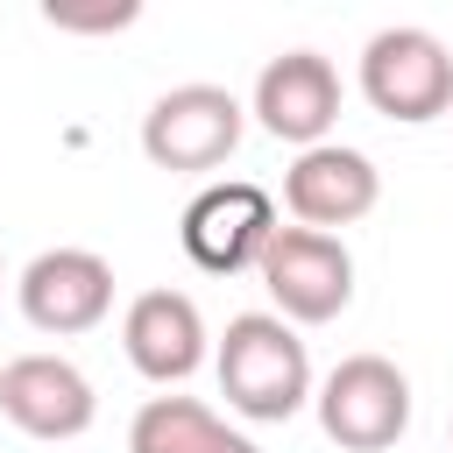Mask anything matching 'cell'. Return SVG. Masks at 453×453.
I'll return each mask as SVG.
<instances>
[{"instance_id":"6da1fadb","label":"cell","mask_w":453,"mask_h":453,"mask_svg":"<svg viewBox=\"0 0 453 453\" xmlns=\"http://www.w3.org/2000/svg\"><path fill=\"white\" fill-rule=\"evenodd\" d=\"M212 375H219L226 411H241L255 425H290L311 403V354H304V340L276 311L226 319V340L212 354Z\"/></svg>"},{"instance_id":"7a4b0ae2","label":"cell","mask_w":453,"mask_h":453,"mask_svg":"<svg viewBox=\"0 0 453 453\" xmlns=\"http://www.w3.org/2000/svg\"><path fill=\"white\" fill-rule=\"evenodd\" d=\"M255 276H262L283 326H326V319H340L354 304V255H347L340 234H311V226L276 219Z\"/></svg>"},{"instance_id":"3957f363","label":"cell","mask_w":453,"mask_h":453,"mask_svg":"<svg viewBox=\"0 0 453 453\" xmlns=\"http://www.w3.org/2000/svg\"><path fill=\"white\" fill-rule=\"evenodd\" d=\"M361 99L382 113V120H403V127H425L439 113H453V57L432 28H375L368 50H361Z\"/></svg>"},{"instance_id":"277c9868","label":"cell","mask_w":453,"mask_h":453,"mask_svg":"<svg viewBox=\"0 0 453 453\" xmlns=\"http://www.w3.org/2000/svg\"><path fill=\"white\" fill-rule=\"evenodd\" d=\"M319 425L340 453H382L411 432V375L382 354H347L319 389Z\"/></svg>"},{"instance_id":"5b68a950","label":"cell","mask_w":453,"mask_h":453,"mask_svg":"<svg viewBox=\"0 0 453 453\" xmlns=\"http://www.w3.org/2000/svg\"><path fill=\"white\" fill-rule=\"evenodd\" d=\"M241 127H248V106L226 85H170L142 113V156L156 170L198 177V170H219L241 149Z\"/></svg>"},{"instance_id":"8992f818","label":"cell","mask_w":453,"mask_h":453,"mask_svg":"<svg viewBox=\"0 0 453 453\" xmlns=\"http://www.w3.org/2000/svg\"><path fill=\"white\" fill-rule=\"evenodd\" d=\"M269 234H276V205H269L262 184H241V177L205 184V191L184 205V219H177V241H184V255H191L205 276H241V269H255L262 248H269Z\"/></svg>"},{"instance_id":"52a82bcc","label":"cell","mask_w":453,"mask_h":453,"mask_svg":"<svg viewBox=\"0 0 453 453\" xmlns=\"http://www.w3.org/2000/svg\"><path fill=\"white\" fill-rule=\"evenodd\" d=\"M14 297H21V319H28L35 333L71 340V333H92V326L113 311V269H106V255H92V248H42V255L21 269Z\"/></svg>"},{"instance_id":"ba28073f","label":"cell","mask_w":453,"mask_h":453,"mask_svg":"<svg viewBox=\"0 0 453 453\" xmlns=\"http://www.w3.org/2000/svg\"><path fill=\"white\" fill-rule=\"evenodd\" d=\"M382 198V170L347 149V142H319V149H297V163L283 170V205L297 226L311 234H333V226H354L368 219Z\"/></svg>"},{"instance_id":"9c48e42d","label":"cell","mask_w":453,"mask_h":453,"mask_svg":"<svg viewBox=\"0 0 453 453\" xmlns=\"http://www.w3.org/2000/svg\"><path fill=\"white\" fill-rule=\"evenodd\" d=\"M276 142L290 149H319L340 120V71L319 57V50H283L262 64L255 78V106H248Z\"/></svg>"},{"instance_id":"30bf717a","label":"cell","mask_w":453,"mask_h":453,"mask_svg":"<svg viewBox=\"0 0 453 453\" xmlns=\"http://www.w3.org/2000/svg\"><path fill=\"white\" fill-rule=\"evenodd\" d=\"M0 418L21 425L28 439H78V432H92L99 396H92V382H85L78 361H64V354H21V361L0 368Z\"/></svg>"},{"instance_id":"8fae6325","label":"cell","mask_w":453,"mask_h":453,"mask_svg":"<svg viewBox=\"0 0 453 453\" xmlns=\"http://www.w3.org/2000/svg\"><path fill=\"white\" fill-rule=\"evenodd\" d=\"M120 347L149 382H184L205 361V311L184 290H142L120 319Z\"/></svg>"},{"instance_id":"7c38bea8","label":"cell","mask_w":453,"mask_h":453,"mask_svg":"<svg viewBox=\"0 0 453 453\" xmlns=\"http://www.w3.org/2000/svg\"><path fill=\"white\" fill-rule=\"evenodd\" d=\"M127 453H255V439H241L198 396H149L127 425Z\"/></svg>"},{"instance_id":"4fadbf2b","label":"cell","mask_w":453,"mask_h":453,"mask_svg":"<svg viewBox=\"0 0 453 453\" xmlns=\"http://www.w3.org/2000/svg\"><path fill=\"white\" fill-rule=\"evenodd\" d=\"M50 21H57V28H127V21H134V7H99V14H71V7H50Z\"/></svg>"}]
</instances>
